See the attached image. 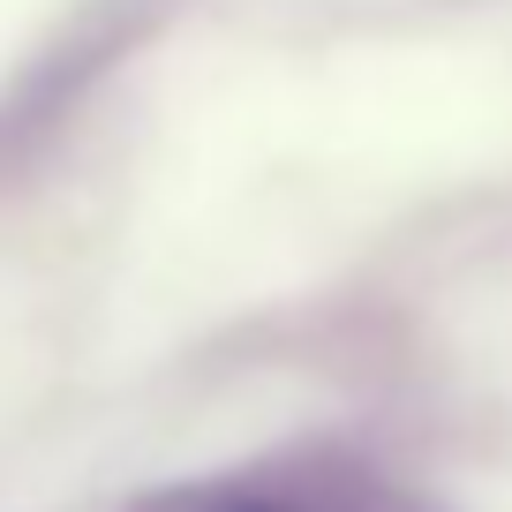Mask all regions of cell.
<instances>
[{
    "label": "cell",
    "mask_w": 512,
    "mask_h": 512,
    "mask_svg": "<svg viewBox=\"0 0 512 512\" xmlns=\"http://www.w3.org/2000/svg\"><path fill=\"white\" fill-rule=\"evenodd\" d=\"M136 512H437V505L347 460H287V467H234L211 482H181V490L144 497Z\"/></svg>",
    "instance_id": "obj_1"
}]
</instances>
